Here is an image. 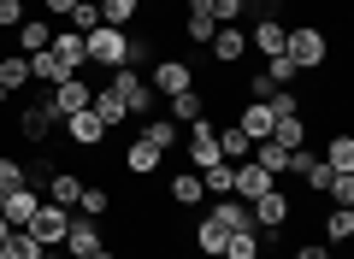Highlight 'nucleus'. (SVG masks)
Here are the masks:
<instances>
[{
    "label": "nucleus",
    "instance_id": "obj_1",
    "mask_svg": "<svg viewBox=\"0 0 354 259\" xmlns=\"http://www.w3.org/2000/svg\"><path fill=\"white\" fill-rule=\"evenodd\" d=\"M101 83L113 88L118 100H124V112H130V118H148V112H153V100H160V95L148 88V77L136 71V65H118V71H106Z\"/></svg>",
    "mask_w": 354,
    "mask_h": 259
},
{
    "label": "nucleus",
    "instance_id": "obj_2",
    "mask_svg": "<svg viewBox=\"0 0 354 259\" xmlns=\"http://www.w3.org/2000/svg\"><path fill=\"white\" fill-rule=\"evenodd\" d=\"M283 53L295 59V71H325L330 41H325V30H319V24H295L290 36H283Z\"/></svg>",
    "mask_w": 354,
    "mask_h": 259
},
{
    "label": "nucleus",
    "instance_id": "obj_3",
    "mask_svg": "<svg viewBox=\"0 0 354 259\" xmlns=\"http://www.w3.org/2000/svg\"><path fill=\"white\" fill-rule=\"evenodd\" d=\"M83 53H88V65H95V71H118V65H124V53H130V30H113V24L88 30V36H83Z\"/></svg>",
    "mask_w": 354,
    "mask_h": 259
},
{
    "label": "nucleus",
    "instance_id": "obj_4",
    "mask_svg": "<svg viewBox=\"0 0 354 259\" xmlns=\"http://www.w3.org/2000/svg\"><path fill=\"white\" fill-rule=\"evenodd\" d=\"M290 218H295V200L283 195V189H266L260 200H248V224L254 230H290Z\"/></svg>",
    "mask_w": 354,
    "mask_h": 259
},
{
    "label": "nucleus",
    "instance_id": "obj_5",
    "mask_svg": "<svg viewBox=\"0 0 354 259\" xmlns=\"http://www.w3.org/2000/svg\"><path fill=\"white\" fill-rule=\"evenodd\" d=\"M142 77H148V88H153L160 100L195 88V65H189V59H153V71H142Z\"/></svg>",
    "mask_w": 354,
    "mask_h": 259
},
{
    "label": "nucleus",
    "instance_id": "obj_6",
    "mask_svg": "<svg viewBox=\"0 0 354 259\" xmlns=\"http://www.w3.org/2000/svg\"><path fill=\"white\" fill-rule=\"evenodd\" d=\"M207 59H213L218 71H236V65L248 59V30L242 24H218V36L207 41Z\"/></svg>",
    "mask_w": 354,
    "mask_h": 259
},
{
    "label": "nucleus",
    "instance_id": "obj_7",
    "mask_svg": "<svg viewBox=\"0 0 354 259\" xmlns=\"http://www.w3.org/2000/svg\"><path fill=\"white\" fill-rule=\"evenodd\" d=\"M65 230H71V207H59V200L41 195L36 218H30V236H36L41 247H59V242H65Z\"/></svg>",
    "mask_w": 354,
    "mask_h": 259
},
{
    "label": "nucleus",
    "instance_id": "obj_8",
    "mask_svg": "<svg viewBox=\"0 0 354 259\" xmlns=\"http://www.w3.org/2000/svg\"><path fill=\"white\" fill-rule=\"evenodd\" d=\"M101 242H106V224H101V218H83V212H71V230H65V242H59L65 259H88Z\"/></svg>",
    "mask_w": 354,
    "mask_h": 259
},
{
    "label": "nucleus",
    "instance_id": "obj_9",
    "mask_svg": "<svg viewBox=\"0 0 354 259\" xmlns=\"http://www.w3.org/2000/svg\"><path fill=\"white\" fill-rule=\"evenodd\" d=\"M183 153H189V171L218 165V130H213V112H207L201 124H189V142H183Z\"/></svg>",
    "mask_w": 354,
    "mask_h": 259
},
{
    "label": "nucleus",
    "instance_id": "obj_10",
    "mask_svg": "<svg viewBox=\"0 0 354 259\" xmlns=\"http://www.w3.org/2000/svg\"><path fill=\"white\" fill-rule=\"evenodd\" d=\"M266 189H278V177H272V171H260L254 160L230 165V195H236V200H260Z\"/></svg>",
    "mask_w": 354,
    "mask_h": 259
},
{
    "label": "nucleus",
    "instance_id": "obj_11",
    "mask_svg": "<svg viewBox=\"0 0 354 259\" xmlns=\"http://www.w3.org/2000/svg\"><path fill=\"white\" fill-rule=\"evenodd\" d=\"M36 207H41V189H36V183L12 189V195H0V212H6V224H12V230H30Z\"/></svg>",
    "mask_w": 354,
    "mask_h": 259
},
{
    "label": "nucleus",
    "instance_id": "obj_12",
    "mask_svg": "<svg viewBox=\"0 0 354 259\" xmlns=\"http://www.w3.org/2000/svg\"><path fill=\"white\" fill-rule=\"evenodd\" d=\"M59 130L71 136V148H101V142L113 136V130H106L95 112H71V118H59Z\"/></svg>",
    "mask_w": 354,
    "mask_h": 259
},
{
    "label": "nucleus",
    "instance_id": "obj_13",
    "mask_svg": "<svg viewBox=\"0 0 354 259\" xmlns=\"http://www.w3.org/2000/svg\"><path fill=\"white\" fill-rule=\"evenodd\" d=\"M48 41H53V18H41V12H30L24 24L12 30V53H24V59H30V53H41Z\"/></svg>",
    "mask_w": 354,
    "mask_h": 259
},
{
    "label": "nucleus",
    "instance_id": "obj_14",
    "mask_svg": "<svg viewBox=\"0 0 354 259\" xmlns=\"http://www.w3.org/2000/svg\"><path fill=\"white\" fill-rule=\"evenodd\" d=\"M136 136H142V142H153V148L171 160V148L183 142V124H171V118H160V112H148V118H136Z\"/></svg>",
    "mask_w": 354,
    "mask_h": 259
},
{
    "label": "nucleus",
    "instance_id": "obj_15",
    "mask_svg": "<svg viewBox=\"0 0 354 259\" xmlns=\"http://www.w3.org/2000/svg\"><path fill=\"white\" fill-rule=\"evenodd\" d=\"M165 106H171V112H165V118H171V124H183V130H189V124H201L207 112H213V100H207L201 88H183V95H171V100H165Z\"/></svg>",
    "mask_w": 354,
    "mask_h": 259
},
{
    "label": "nucleus",
    "instance_id": "obj_16",
    "mask_svg": "<svg viewBox=\"0 0 354 259\" xmlns=\"http://www.w3.org/2000/svg\"><path fill=\"white\" fill-rule=\"evenodd\" d=\"M124 171H130V177H160V171H165V153L153 148V142L136 136V142L124 148Z\"/></svg>",
    "mask_w": 354,
    "mask_h": 259
},
{
    "label": "nucleus",
    "instance_id": "obj_17",
    "mask_svg": "<svg viewBox=\"0 0 354 259\" xmlns=\"http://www.w3.org/2000/svg\"><path fill=\"white\" fill-rule=\"evenodd\" d=\"M283 36H290V24H283V18H254V30H248V48L272 59V53H283Z\"/></svg>",
    "mask_w": 354,
    "mask_h": 259
},
{
    "label": "nucleus",
    "instance_id": "obj_18",
    "mask_svg": "<svg viewBox=\"0 0 354 259\" xmlns=\"http://www.w3.org/2000/svg\"><path fill=\"white\" fill-rule=\"evenodd\" d=\"M236 130L248 136V148H254V142H266V136H272V106H266V100H242Z\"/></svg>",
    "mask_w": 354,
    "mask_h": 259
},
{
    "label": "nucleus",
    "instance_id": "obj_19",
    "mask_svg": "<svg viewBox=\"0 0 354 259\" xmlns=\"http://www.w3.org/2000/svg\"><path fill=\"white\" fill-rule=\"evenodd\" d=\"M213 36H218V24H213V12H207V0H189V6H183V41L207 48Z\"/></svg>",
    "mask_w": 354,
    "mask_h": 259
},
{
    "label": "nucleus",
    "instance_id": "obj_20",
    "mask_svg": "<svg viewBox=\"0 0 354 259\" xmlns=\"http://www.w3.org/2000/svg\"><path fill=\"white\" fill-rule=\"evenodd\" d=\"M207 218H213L225 236L230 230H254V224H248V200H236V195H218L213 207H207Z\"/></svg>",
    "mask_w": 354,
    "mask_h": 259
},
{
    "label": "nucleus",
    "instance_id": "obj_21",
    "mask_svg": "<svg viewBox=\"0 0 354 259\" xmlns=\"http://www.w3.org/2000/svg\"><path fill=\"white\" fill-rule=\"evenodd\" d=\"M18 136H24L30 148H41V142L53 136V112L41 106V100H36V106H24V112H18Z\"/></svg>",
    "mask_w": 354,
    "mask_h": 259
},
{
    "label": "nucleus",
    "instance_id": "obj_22",
    "mask_svg": "<svg viewBox=\"0 0 354 259\" xmlns=\"http://www.w3.org/2000/svg\"><path fill=\"white\" fill-rule=\"evenodd\" d=\"M88 112H95V118H101L106 130H124V124H130V112H124V100H118V95H113V88H106V83L95 88V100H88Z\"/></svg>",
    "mask_w": 354,
    "mask_h": 259
},
{
    "label": "nucleus",
    "instance_id": "obj_23",
    "mask_svg": "<svg viewBox=\"0 0 354 259\" xmlns=\"http://www.w3.org/2000/svg\"><path fill=\"white\" fill-rule=\"evenodd\" d=\"M165 195H171V207H201V200H207V189H201V171H171Z\"/></svg>",
    "mask_w": 354,
    "mask_h": 259
},
{
    "label": "nucleus",
    "instance_id": "obj_24",
    "mask_svg": "<svg viewBox=\"0 0 354 259\" xmlns=\"http://www.w3.org/2000/svg\"><path fill=\"white\" fill-rule=\"evenodd\" d=\"M41 195H48V200H59V207H77V195H83V177H77V171H65V165H53V177L41 183Z\"/></svg>",
    "mask_w": 354,
    "mask_h": 259
},
{
    "label": "nucleus",
    "instance_id": "obj_25",
    "mask_svg": "<svg viewBox=\"0 0 354 259\" xmlns=\"http://www.w3.org/2000/svg\"><path fill=\"white\" fill-rule=\"evenodd\" d=\"M48 48H53V59H59L65 71H83V65H88V53H83V36H77V30H59V36H53Z\"/></svg>",
    "mask_w": 354,
    "mask_h": 259
},
{
    "label": "nucleus",
    "instance_id": "obj_26",
    "mask_svg": "<svg viewBox=\"0 0 354 259\" xmlns=\"http://www.w3.org/2000/svg\"><path fill=\"white\" fill-rule=\"evenodd\" d=\"M354 242V207H330L325 212V247H348Z\"/></svg>",
    "mask_w": 354,
    "mask_h": 259
},
{
    "label": "nucleus",
    "instance_id": "obj_27",
    "mask_svg": "<svg viewBox=\"0 0 354 259\" xmlns=\"http://www.w3.org/2000/svg\"><path fill=\"white\" fill-rule=\"evenodd\" d=\"M319 160H325L330 171H354V136H348V130H330V142H325Z\"/></svg>",
    "mask_w": 354,
    "mask_h": 259
},
{
    "label": "nucleus",
    "instance_id": "obj_28",
    "mask_svg": "<svg viewBox=\"0 0 354 259\" xmlns=\"http://www.w3.org/2000/svg\"><path fill=\"white\" fill-rule=\"evenodd\" d=\"M272 142H278V148H307V112H295V118H278L272 124Z\"/></svg>",
    "mask_w": 354,
    "mask_h": 259
},
{
    "label": "nucleus",
    "instance_id": "obj_29",
    "mask_svg": "<svg viewBox=\"0 0 354 259\" xmlns=\"http://www.w3.org/2000/svg\"><path fill=\"white\" fill-rule=\"evenodd\" d=\"M24 83H30V59L6 48V59H0V88H6V95H18Z\"/></svg>",
    "mask_w": 354,
    "mask_h": 259
},
{
    "label": "nucleus",
    "instance_id": "obj_30",
    "mask_svg": "<svg viewBox=\"0 0 354 259\" xmlns=\"http://www.w3.org/2000/svg\"><path fill=\"white\" fill-rule=\"evenodd\" d=\"M142 18V0H101V24H113V30H130Z\"/></svg>",
    "mask_w": 354,
    "mask_h": 259
},
{
    "label": "nucleus",
    "instance_id": "obj_31",
    "mask_svg": "<svg viewBox=\"0 0 354 259\" xmlns=\"http://www.w3.org/2000/svg\"><path fill=\"white\" fill-rule=\"evenodd\" d=\"M71 212H83V218H106V212H113V195H106L101 183H83V195H77Z\"/></svg>",
    "mask_w": 354,
    "mask_h": 259
},
{
    "label": "nucleus",
    "instance_id": "obj_32",
    "mask_svg": "<svg viewBox=\"0 0 354 259\" xmlns=\"http://www.w3.org/2000/svg\"><path fill=\"white\" fill-rule=\"evenodd\" d=\"M195 253H201V259H218V253H225V230H218L207 212H201V224H195Z\"/></svg>",
    "mask_w": 354,
    "mask_h": 259
},
{
    "label": "nucleus",
    "instance_id": "obj_33",
    "mask_svg": "<svg viewBox=\"0 0 354 259\" xmlns=\"http://www.w3.org/2000/svg\"><path fill=\"white\" fill-rule=\"evenodd\" d=\"M65 30H77V36H88V30H101V0H77L71 12H65Z\"/></svg>",
    "mask_w": 354,
    "mask_h": 259
},
{
    "label": "nucleus",
    "instance_id": "obj_34",
    "mask_svg": "<svg viewBox=\"0 0 354 259\" xmlns=\"http://www.w3.org/2000/svg\"><path fill=\"white\" fill-rule=\"evenodd\" d=\"M260 253H266V247H260V236H254V230H230L218 259H260Z\"/></svg>",
    "mask_w": 354,
    "mask_h": 259
},
{
    "label": "nucleus",
    "instance_id": "obj_35",
    "mask_svg": "<svg viewBox=\"0 0 354 259\" xmlns=\"http://www.w3.org/2000/svg\"><path fill=\"white\" fill-rule=\"evenodd\" d=\"M59 77H71L59 59H53V48H41V53H30V83H59Z\"/></svg>",
    "mask_w": 354,
    "mask_h": 259
},
{
    "label": "nucleus",
    "instance_id": "obj_36",
    "mask_svg": "<svg viewBox=\"0 0 354 259\" xmlns=\"http://www.w3.org/2000/svg\"><path fill=\"white\" fill-rule=\"evenodd\" d=\"M218 160H225V165H242V160H248V136H242L236 124L218 130Z\"/></svg>",
    "mask_w": 354,
    "mask_h": 259
},
{
    "label": "nucleus",
    "instance_id": "obj_37",
    "mask_svg": "<svg viewBox=\"0 0 354 259\" xmlns=\"http://www.w3.org/2000/svg\"><path fill=\"white\" fill-rule=\"evenodd\" d=\"M260 71L272 77V83H278V88H295V77H301V71H295V59H290V53H272V59H266Z\"/></svg>",
    "mask_w": 354,
    "mask_h": 259
},
{
    "label": "nucleus",
    "instance_id": "obj_38",
    "mask_svg": "<svg viewBox=\"0 0 354 259\" xmlns=\"http://www.w3.org/2000/svg\"><path fill=\"white\" fill-rule=\"evenodd\" d=\"M325 200H330V207H354V171H330Z\"/></svg>",
    "mask_w": 354,
    "mask_h": 259
},
{
    "label": "nucleus",
    "instance_id": "obj_39",
    "mask_svg": "<svg viewBox=\"0 0 354 259\" xmlns=\"http://www.w3.org/2000/svg\"><path fill=\"white\" fill-rule=\"evenodd\" d=\"M24 183H30L24 160H12V153H0V195H12V189H24Z\"/></svg>",
    "mask_w": 354,
    "mask_h": 259
},
{
    "label": "nucleus",
    "instance_id": "obj_40",
    "mask_svg": "<svg viewBox=\"0 0 354 259\" xmlns=\"http://www.w3.org/2000/svg\"><path fill=\"white\" fill-rule=\"evenodd\" d=\"M6 259H41V242L30 230H12L6 236Z\"/></svg>",
    "mask_w": 354,
    "mask_h": 259
},
{
    "label": "nucleus",
    "instance_id": "obj_41",
    "mask_svg": "<svg viewBox=\"0 0 354 259\" xmlns=\"http://www.w3.org/2000/svg\"><path fill=\"white\" fill-rule=\"evenodd\" d=\"M24 18H30V0H0V36H12Z\"/></svg>",
    "mask_w": 354,
    "mask_h": 259
},
{
    "label": "nucleus",
    "instance_id": "obj_42",
    "mask_svg": "<svg viewBox=\"0 0 354 259\" xmlns=\"http://www.w3.org/2000/svg\"><path fill=\"white\" fill-rule=\"evenodd\" d=\"M201 189H207L213 200H218V195H230V165H225V160L207 165V171H201Z\"/></svg>",
    "mask_w": 354,
    "mask_h": 259
},
{
    "label": "nucleus",
    "instance_id": "obj_43",
    "mask_svg": "<svg viewBox=\"0 0 354 259\" xmlns=\"http://www.w3.org/2000/svg\"><path fill=\"white\" fill-rule=\"evenodd\" d=\"M213 24H242V0H207Z\"/></svg>",
    "mask_w": 354,
    "mask_h": 259
},
{
    "label": "nucleus",
    "instance_id": "obj_44",
    "mask_svg": "<svg viewBox=\"0 0 354 259\" xmlns=\"http://www.w3.org/2000/svg\"><path fill=\"white\" fill-rule=\"evenodd\" d=\"M272 95H278V83H272L266 71H248V95L242 100H272Z\"/></svg>",
    "mask_w": 354,
    "mask_h": 259
},
{
    "label": "nucleus",
    "instance_id": "obj_45",
    "mask_svg": "<svg viewBox=\"0 0 354 259\" xmlns=\"http://www.w3.org/2000/svg\"><path fill=\"white\" fill-rule=\"evenodd\" d=\"M290 259H330V247H325V242H307V247H295Z\"/></svg>",
    "mask_w": 354,
    "mask_h": 259
},
{
    "label": "nucleus",
    "instance_id": "obj_46",
    "mask_svg": "<svg viewBox=\"0 0 354 259\" xmlns=\"http://www.w3.org/2000/svg\"><path fill=\"white\" fill-rule=\"evenodd\" d=\"M71 6H77V0H41V18H65Z\"/></svg>",
    "mask_w": 354,
    "mask_h": 259
},
{
    "label": "nucleus",
    "instance_id": "obj_47",
    "mask_svg": "<svg viewBox=\"0 0 354 259\" xmlns=\"http://www.w3.org/2000/svg\"><path fill=\"white\" fill-rule=\"evenodd\" d=\"M88 259H118V247H106V242H101V247H95V253H88Z\"/></svg>",
    "mask_w": 354,
    "mask_h": 259
},
{
    "label": "nucleus",
    "instance_id": "obj_48",
    "mask_svg": "<svg viewBox=\"0 0 354 259\" xmlns=\"http://www.w3.org/2000/svg\"><path fill=\"white\" fill-rule=\"evenodd\" d=\"M6 236H12V224H6V212H0V242H6Z\"/></svg>",
    "mask_w": 354,
    "mask_h": 259
},
{
    "label": "nucleus",
    "instance_id": "obj_49",
    "mask_svg": "<svg viewBox=\"0 0 354 259\" xmlns=\"http://www.w3.org/2000/svg\"><path fill=\"white\" fill-rule=\"evenodd\" d=\"M6 48H12V36H0V59H6Z\"/></svg>",
    "mask_w": 354,
    "mask_h": 259
},
{
    "label": "nucleus",
    "instance_id": "obj_50",
    "mask_svg": "<svg viewBox=\"0 0 354 259\" xmlns=\"http://www.w3.org/2000/svg\"><path fill=\"white\" fill-rule=\"evenodd\" d=\"M0 259H6V242H0Z\"/></svg>",
    "mask_w": 354,
    "mask_h": 259
}]
</instances>
